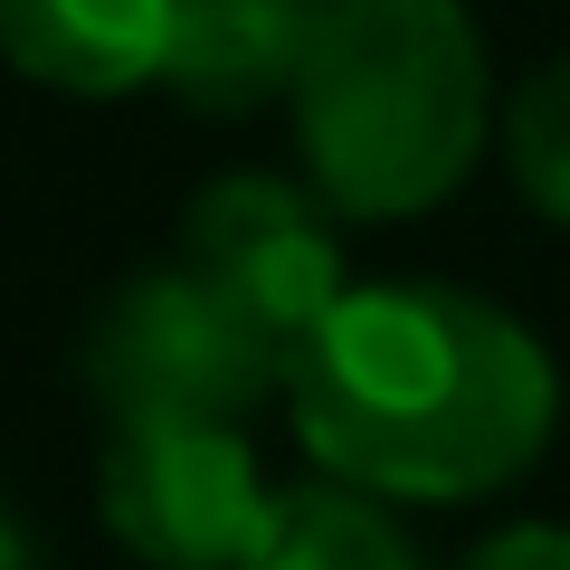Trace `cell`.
I'll return each instance as SVG.
<instances>
[{"instance_id": "6da1fadb", "label": "cell", "mask_w": 570, "mask_h": 570, "mask_svg": "<svg viewBox=\"0 0 570 570\" xmlns=\"http://www.w3.org/2000/svg\"><path fill=\"white\" fill-rule=\"evenodd\" d=\"M285 409L314 475L381 504L504 494L561 419V371L504 305L466 285H343L295 343Z\"/></svg>"}, {"instance_id": "7a4b0ae2", "label": "cell", "mask_w": 570, "mask_h": 570, "mask_svg": "<svg viewBox=\"0 0 570 570\" xmlns=\"http://www.w3.org/2000/svg\"><path fill=\"white\" fill-rule=\"evenodd\" d=\"M285 105L305 181L343 219L438 209L494 134V77L466 0H324Z\"/></svg>"}, {"instance_id": "3957f363", "label": "cell", "mask_w": 570, "mask_h": 570, "mask_svg": "<svg viewBox=\"0 0 570 570\" xmlns=\"http://www.w3.org/2000/svg\"><path fill=\"white\" fill-rule=\"evenodd\" d=\"M285 390V352L181 257L124 276L86 324V400L105 428H247Z\"/></svg>"}, {"instance_id": "277c9868", "label": "cell", "mask_w": 570, "mask_h": 570, "mask_svg": "<svg viewBox=\"0 0 570 570\" xmlns=\"http://www.w3.org/2000/svg\"><path fill=\"white\" fill-rule=\"evenodd\" d=\"M266 504L247 428H105L96 513L142 570H238Z\"/></svg>"}, {"instance_id": "5b68a950", "label": "cell", "mask_w": 570, "mask_h": 570, "mask_svg": "<svg viewBox=\"0 0 570 570\" xmlns=\"http://www.w3.org/2000/svg\"><path fill=\"white\" fill-rule=\"evenodd\" d=\"M181 266L200 285H219L228 305L295 362L314 324L343 305V228H333L324 190H295L276 171H219L209 190H190L181 209Z\"/></svg>"}, {"instance_id": "8992f818", "label": "cell", "mask_w": 570, "mask_h": 570, "mask_svg": "<svg viewBox=\"0 0 570 570\" xmlns=\"http://www.w3.org/2000/svg\"><path fill=\"white\" fill-rule=\"evenodd\" d=\"M314 20H324V0H171L153 86L181 96L190 115H257V105L295 96Z\"/></svg>"}, {"instance_id": "52a82bcc", "label": "cell", "mask_w": 570, "mask_h": 570, "mask_svg": "<svg viewBox=\"0 0 570 570\" xmlns=\"http://www.w3.org/2000/svg\"><path fill=\"white\" fill-rule=\"evenodd\" d=\"M171 0H0V58L58 96H134L163 77Z\"/></svg>"}, {"instance_id": "ba28073f", "label": "cell", "mask_w": 570, "mask_h": 570, "mask_svg": "<svg viewBox=\"0 0 570 570\" xmlns=\"http://www.w3.org/2000/svg\"><path fill=\"white\" fill-rule=\"evenodd\" d=\"M238 570H428V561L381 494L314 475V485H285L266 504V532L247 542Z\"/></svg>"}, {"instance_id": "9c48e42d", "label": "cell", "mask_w": 570, "mask_h": 570, "mask_svg": "<svg viewBox=\"0 0 570 570\" xmlns=\"http://www.w3.org/2000/svg\"><path fill=\"white\" fill-rule=\"evenodd\" d=\"M504 171L551 228H570V58L504 96Z\"/></svg>"}, {"instance_id": "30bf717a", "label": "cell", "mask_w": 570, "mask_h": 570, "mask_svg": "<svg viewBox=\"0 0 570 570\" xmlns=\"http://www.w3.org/2000/svg\"><path fill=\"white\" fill-rule=\"evenodd\" d=\"M456 570H570V523H513L494 542H475Z\"/></svg>"}, {"instance_id": "8fae6325", "label": "cell", "mask_w": 570, "mask_h": 570, "mask_svg": "<svg viewBox=\"0 0 570 570\" xmlns=\"http://www.w3.org/2000/svg\"><path fill=\"white\" fill-rule=\"evenodd\" d=\"M0 570H39V551H29V532H20L10 504H0Z\"/></svg>"}]
</instances>
